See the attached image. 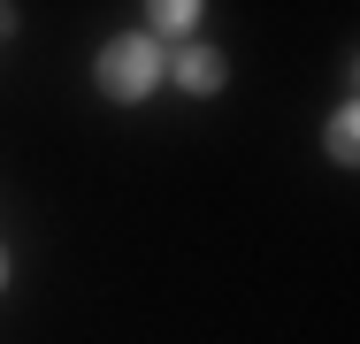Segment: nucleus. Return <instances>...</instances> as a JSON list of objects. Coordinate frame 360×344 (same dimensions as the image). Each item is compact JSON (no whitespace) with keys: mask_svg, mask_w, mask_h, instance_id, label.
I'll use <instances>...</instances> for the list:
<instances>
[{"mask_svg":"<svg viewBox=\"0 0 360 344\" xmlns=\"http://www.w3.org/2000/svg\"><path fill=\"white\" fill-rule=\"evenodd\" d=\"M8 31H15V8H8V0H0V39H8Z\"/></svg>","mask_w":360,"mask_h":344,"instance_id":"5","label":"nucleus"},{"mask_svg":"<svg viewBox=\"0 0 360 344\" xmlns=\"http://www.w3.org/2000/svg\"><path fill=\"white\" fill-rule=\"evenodd\" d=\"M200 15H207V0H146V23L153 31H176V39H192Z\"/></svg>","mask_w":360,"mask_h":344,"instance_id":"3","label":"nucleus"},{"mask_svg":"<svg viewBox=\"0 0 360 344\" xmlns=\"http://www.w3.org/2000/svg\"><path fill=\"white\" fill-rule=\"evenodd\" d=\"M353 153H360V123H353V107H345L330 123V161H353Z\"/></svg>","mask_w":360,"mask_h":344,"instance_id":"4","label":"nucleus"},{"mask_svg":"<svg viewBox=\"0 0 360 344\" xmlns=\"http://www.w3.org/2000/svg\"><path fill=\"white\" fill-rule=\"evenodd\" d=\"M0 291H8V253H0Z\"/></svg>","mask_w":360,"mask_h":344,"instance_id":"6","label":"nucleus"},{"mask_svg":"<svg viewBox=\"0 0 360 344\" xmlns=\"http://www.w3.org/2000/svg\"><path fill=\"white\" fill-rule=\"evenodd\" d=\"M92 77H100V92L108 100H146L153 84H161V39H108L100 46V62H92Z\"/></svg>","mask_w":360,"mask_h":344,"instance_id":"1","label":"nucleus"},{"mask_svg":"<svg viewBox=\"0 0 360 344\" xmlns=\"http://www.w3.org/2000/svg\"><path fill=\"white\" fill-rule=\"evenodd\" d=\"M169 77L192 92V100H207V92H222V77H230V62H222L215 46H200V39H184L176 46V62H169Z\"/></svg>","mask_w":360,"mask_h":344,"instance_id":"2","label":"nucleus"}]
</instances>
